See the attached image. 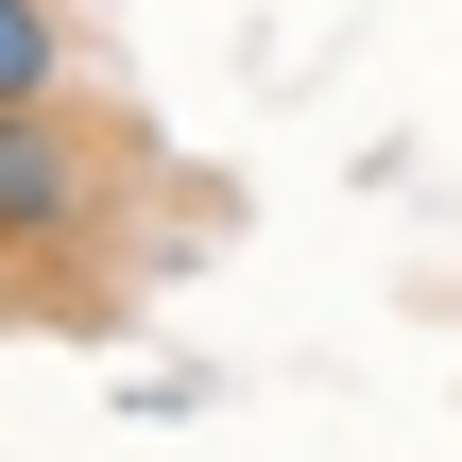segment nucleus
Masks as SVG:
<instances>
[{
  "label": "nucleus",
  "instance_id": "nucleus-2",
  "mask_svg": "<svg viewBox=\"0 0 462 462\" xmlns=\"http://www.w3.org/2000/svg\"><path fill=\"white\" fill-rule=\"evenodd\" d=\"M17 103H69V17L51 0H0V120Z\"/></svg>",
  "mask_w": 462,
  "mask_h": 462
},
{
  "label": "nucleus",
  "instance_id": "nucleus-1",
  "mask_svg": "<svg viewBox=\"0 0 462 462\" xmlns=\"http://www.w3.org/2000/svg\"><path fill=\"white\" fill-rule=\"evenodd\" d=\"M86 223H103L86 137H69L51 103H17V120H0V257H51V240H86Z\"/></svg>",
  "mask_w": 462,
  "mask_h": 462
}]
</instances>
